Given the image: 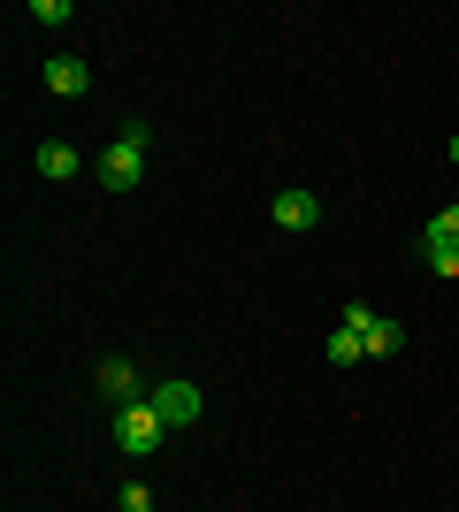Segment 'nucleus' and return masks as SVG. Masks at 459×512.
<instances>
[{"label": "nucleus", "mask_w": 459, "mask_h": 512, "mask_svg": "<svg viewBox=\"0 0 459 512\" xmlns=\"http://www.w3.org/2000/svg\"><path fill=\"white\" fill-rule=\"evenodd\" d=\"M146 146H153V138H146V123H131V130H123V138H115L108 153H100V184H108V192H131L138 176H146Z\"/></svg>", "instance_id": "1"}, {"label": "nucleus", "mask_w": 459, "mask_h": 512, "mask_svg": "<svg viewBox=\"0 0 459 512\" xmlns=\"http://www.w3.org/2000/svg\"><path fill=\"white\" fill-rule=\"evenodd\" d=\"M115 444H123V451H138V459L169 444V421L153 413V398H138V406H123V413H115Z\"/></svg>", "instance_id": "2"}, {"label": "nucleus", "mask_w": 459, "mask_h": 512, "mask_svg": "<svg viewBox=\"0 0 459 512\" xmlns=\"http://www.w3.org/2000/svg\"><path fill=\"white\" fill-rule=\"evenodd\" d=\"M421 253H429V268H437V276H459V199L429 222V230H421Z\"/></svg>", "instance_id": "3"}, {"label": "nucleus", "mask_w": 459, "mask_h": 512, "mask_svg": "<svg viewBox=\"0 0 459 512\" xmlns=\"http://www.w3.org/2000/svg\"><path fill=\"white\" fill-rule=\"evenodd\" d=\"M92 383H100V398H108L115 413H123V406H138V398H153V390H138V367L123 360V352H108V360H100V375H92Z\"/></svg>", "instance_id": "4"}, {"label": "nucleus", "mask_w": 459, "mask_h": 512, "mask_svg": "<svg viewBox=\"0 0 459 512\" xmlns=\"http://www.w3.org/2000/svg\"><path fill=\"white\" fill-rule=\"evenodd\" d=\"M153 413L169 421V436H176V428H192L199 421V383H153Z\"/></svg>", "instance_id": "5"}, {"label": "nucleus", "mask_w": 459, "mask_h": 512, "mask_svg": "<svg viewBox=\"0 0 459 512\" xmlns=\"http://www.w3.org/2000/svg\"><path fill=\"white\" fill-rule=\"evenodd\" d=\"M276 230H314V222H322V199L314 192H299V184H291V192H276Z\"/></svg>", "instance_id": "6"}, {"label": "nucleus", "mask_w": 459, "mask_h": 512, "mask_svg": "<svg viewBox=\"0 0 459 512\" xmlns=\"http://www.w3.org/2000/svg\"><path fill=\"white\" fill-rule=\"evenodd\" d=\"M46 92H62V100H85V92H92V69L77 62V54H54V62H46Z\"/></svg>", "instance_id": "7"}, {"label": "nucleus", "mask_w": 459, "mask_h": 512, "mask_svg": "<svg viewBox=\"0 0 459 512\" xmlns=\"http://www.w3.org/2000/svg\"><path fill=\"white\" fill-rule=\"evenodd\" d=\"M39 176L46 184H69V176H77V146H69V138H39Z\"/></svg>", "instance_id": "8"}, {"label": "nucleus", "mask_w": 459, "mask_h": 512, "mask_svg": "<svg viewBox=\"0 0 459 512\" xmlns=\"http://www.w3.org/2000/svg\"><path fill=\"white\" fill-rule=\"evenodd\" d=\"M329 367H352V360H368V344H360V329H329Z\"/></svg>", "instance_id": "9"}, {"label": "nucleus", "mask_w": 459, "mask_h": 512, "mask_svg": "<svg viewBox=\"0 0 459 512\" xmlns=\"http://www.w3.org/2000/svg\"><path fill=\"white\" fill-rule=\"evenodd\" d=\"M360 344H368V360H391L398 344H406V329H398V321H375V329H368Z\"/></svg>", "instance_id": "10"}, {"label": "nucleus", "mask_w": 459, "mask_h": 512, "mask_svg": "<svg viewBox=\"0 0 459 512\" xmlns=\"http://www.w3.org/2000/svg\"><path fill=\"white\" fill-rule=\"evenodd\" d=\"M375 321H383V314H375V306H368V299H352V306H345V329H360V337H368Z\"/></svg>", "instance_id": "11"}, {"label": "nucleus", "mask_w": 459, "mask_h": 512, "mask_svg": "<svg viewBox=\"0 0 459 512\" xmlns=\"http://www.w3.org/2000/svg\"><path fill=\"white\" fill-rule=\"evenodd\" d=\"M31 23H69V0H31Z\"/></svg>", "instance_id": "12"}, {"label": "nucleus", "mask_w": 459, "mask_h": 512, "mask_svg": "<svg viewBox=\"0 0 459 512\" xmlns=\"http://www.w3.org/2000/svg\"><path fill=\"white\" fill-rule=\"evenodd\" d=\"M123 512H153V490H146V482H123Z\"/></svg>", "instance_id": "13"}, {"label": "nucleus", "mask_w": 459, "mask_h": 512, "mask_svg": "<svg viewBox=\"0 0 459 512\" xmlns=\"http://www.w3.org/2000/svg\"><path fill=\"white\" fill-rule=\"evenodd\" d=\"M444 153H452V169H459V130H452V146H444Z\"/></svg>", "instance_id": "14"}]
</instances>
